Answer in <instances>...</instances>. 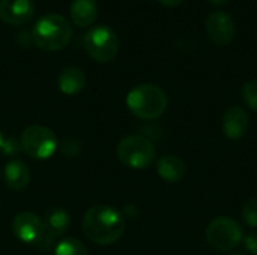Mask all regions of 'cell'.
<instances>
[{
	"instance_id": "6da1fadb",
	"label": "cell",
	"mask_w": 257,
	"mask_h": 255,
	"mask_svg": "<svg viewBox=\"0 0 257 255\" xmlns=\"http://www.w3.org/2000/svg\"><path fill=\"white\" fill-rule=\"evenodd\" d=\"M83 231L98 245H113L125 233V218L111 206H92L84 213Z\"/></svg>"
},
{
	"instance_id": "7a4b0ae2",
	"label": "cell",
	"mask_w": 257,
	"mask_h": 255,
	"mask_svg": "<svg viewBox=\"0 0 257 255\" xmlns=\"http://www.w3.org/2000/svg\"><path fill=\"white\" fill-rule=\"evenodd\" d=\"M72 38V26L69 20L59 14L41 17L33 26L32 39L45 51H59L65 48Z\"/></svg>"
},
{
	"instance_id": "3957f363",
	"label": "cell",
	"mask_w": 257,
	"mask_h": 255,
	"mask_svg": "<svg viewBox=\"0 0 257 255\" xmlns=\"http://www.w3.org/2000/svg\"><path fill=\"white\" fill-rule=\"evenodd\" d=\"M169 99L166 92L157 84L145 83L131 89L126 95L128 110L139 119L152 120L160 117L167 108Z\"/></svg>"
},
{
	"instance_id": "277c9868",
	"label": "cell",
	"mask_w": 257,
	"mask_h": 255,
	"mask_svg": "<svg viewBox=\"0 0 257 255\" xmlns=\"http://www.w3.org/2000/svg\"><path fill=\"white\" fill-rule=\"evenodd\" d=\"M119 161L131 170H145L155 161L157 152L151 140L143 135H128L117 144Z\"/></svg>"
},
{
	"instance_id": "5b68a950",
	"label": "cell",
	"mask_w": 257,
	"mask_h": 255,
	"mask_svg": "<svg viewBox=\"0 0 257 255\" xmlns=\"http://www.w3.org/2000/svg\"><path fill=\"white\" fill-rule=\"evenodd\" d=\"M84 48L93 60L99 63H107L117 56L120 41L117 33L111 27L96 26L86 33Z\"/></svg>"
},
{
	"instance_id": "8992f818",
	"label": "cell",
	"mask_w": 257,
	"mask_h": 255,
	"mask_svg": "<svg viewBox=\"0 0 257 255\" xmlns=\"http://www.w3.org/2000/svg\"><path fill=\"white\" fill-rule=\"evenodd\" d=\"M206 240L214 249L229 252L244 240V230L238 221L229 216H218L206 227Z\"/></svg>"
},
{
	"instance_id": "52a82bcc",
	"label": "cell",
	"mask_w": 257,
	"mask_h": 255,
	"mask_svg": "<svg viewBox=\"0 0 257 255\" xmlns=\"http://www.w3.org/2000/svg\"><path fill=\"white\" fill-rule=\"evenodd\" d=\"M21 149L33 159L45 161L53 156L57 149V137L47 126L32 125L27 126L20 138Z\"/></svg>"
},
{
	"instance_id": "ba28073f",
	"label": "cell",
	"mask_w": 257,
	"mask_h": 255,
	"mask_svg": "<svg viewBox=\"0 0 257 255\" xmlns=\"http://www.w3.org/2000/svg\"><path fill=\"white\" fill-rule=\"evenodd\" d=\"M206 35L215 45H229L236 36V23L224 11H214L206 18Z\"/></svg>"
},
{
	"instance_id": "9c48e42d",
	"label": "cell",
	"mask_w": 257,
	"mask_h": 255,
	"mask_svg": "<svg viewBox=\"0 0 257 255\" xmlns=\"http://www.w3.org/2000/svg\"><path fill=\"white\" fill-rule=\"evenodd\" d=\"M12 231L23 243H39L44 234V224L38 215L21 212L12 221Z\"/></svg>"
},
{
	"instance_id": "30bf717a",
	"label": "cell",
	"mask_w": 257,
	"mask_h": 255,
	"mask_svg": "<svg viewBox=\"0 0 257 255\" xmlns=\"http://www.w3.org/2000/svg\"><path fill=\"white\" fill-rule=\"evenodd\" d=\"M221 128L227 138L241 140L250 128V117L247 110L239 105L227 108L223 114Z\"/></svg>"
},
{
	"instance_id": "8fae6325",
	"label": "cell",
	"mask_w": 257,
	"mask_h": 255,
	"mask_svg": "<svg viewBox=\"0 0 257 255\" xmlns=\"http://www.w3.org/2000/svg\"><path fill=\"white\" fill-rule=\"evenodd\" d=\"M35 12L32 0H0V18L12 26H21L32 20Z\"/></svg>"
},
{
	"instance_id": "7c38bea8",
	"label": "cell",
	"mask_w": 257,
	"mask_h": 255,
	"mask_svg": "<svg viewBox=\"0 0 257 255\" xmlns=\"http://www.w3.org/2000/svg\"><path fill=\"white\" fill-rule=\"evenodd\" d=\"M69 225H71V216L66 210L51 209L47 213L45 224H44V234L39 242H44L45 246H50V242L54 237L65 234L69 230Z\"/></svg>"
},
{
	"instance_id": "4fadbf2b",
	"label": "cell",
	"mask_w": 257,
	"mask_h": 255,
	"mask_svg": "<svg viewBox=\"0 0 257 255\" xmlns=\"http://www.w3.org/2000/svg\"><path fill=\"white\" fill-rule=\"evenodd\" d=\"M157 171L163 180H166L169 183H179L187 174V165L179 156L166 155L158 159Z\"/></svg>"
},
{
	"instance_id": "5bb4252c",
	"label": "cell",
	"mask_w": 257,
	"mask_h": 255,
	"mask_svg": "<svg viewBox=\"0 0 257 255\" xmlns=\"http://www.w3.org/2000/svg\"><path fill=\"white\" fill-rule=\"evenodd\" d=\"M57 87L65 95H77L86 87V75L77 66H66L57 77Z\"/></svg>"
},
{
	"instance_id": "9a60e30c",
	"label": "cell",
	"mask_w": 257,
	"mask_h": 255,
	"mask_svg": "<svg viewBox=\"0 0 257 255\" xmlns=\"http://www.w3.org/2000/svg\"><path fill=\"white\" fill-rule=\"evenodd\" d=\"M5 182H6L8 188L12 191L26 189L30 182L29 167L20 159L9 161L5 167Z\"/></svg>"
},
{
	"instance_id": "2e32d148",
	"label": "cell",
	"mask_w": 257,
	"mask_h": 255,
	"mask_svg": "<svg viewBox=\"0 0 257 255\" xmlns=\"http://www.w3.org/2000/svg\"><path fill=\"white\" fill-rule=\"evenodd\" d=\"M69 14L78 27H89L98 18V5L95 0H72Z\"/></svg>"
},
{
	"instance_id": "e0dca14e",
	"label": "cell",
	"mask_w": 257,
	"mask_h": 255,
	"mask_svg": "<svg viewBox=\"0 0 257 255\" xmlns=\"http://www.w3.org/2000/svg\"><path fill=\"white\" fill-rule=\"evenodd\" d=\"M54 255H87V251L78 239L66 237L56 245Z\"/></svg>"
},
{
	"instance_id": "ac0fdd59",
	"label": "cell",
	"mask_w": 257,
	"mask_h": 255,
	"mask_svg": "<svg viewBox=\"0 0 257 255\" xmlns=\"http://www.w3.org/2000/svg\"><path fill=\"white\" fill-rule=\"evenodd\" d=\"M241 96L245 102V105L256 111L257 113V81L256 80H251V81H247L242 89H241Z\"/></svg>"
},
{
	"instance_id": "d6986e66",
	"label": "cell",
	"mask_w": 257,
	"mask_h": 255,
	"mask_svg": "<svg viewBox=\"0 0 257 255\" xmlns=\"http://www.w3.org/2000/svg\"><path fill=\"white\" fill-rule=\"evenodd\" d=\"M242 219L248 227L257 228V198H251L250 201L244 204Z\"/></svg>"
},
{
	"instance_id": "ffe728a7",
	"label": "cell",
	"mask_w": 257,
	"mask_h": 255,
	"mask_svg": "<svg viewBox=\"0 0 257 255\" xmlns=\"http://www.w3.org/2000/svg\"><path fill=\"white\" fill-rule=\"evenodd\" d=\"M80 143L77 141V140H74V138H66V140H63V143H62V146H60V150H62V153L65 155V156H68V158H74L78 152H80Z\"/></svg>"
},
{
	"instance_id": "44dd1931",
	"label": "cell",
	"mask_w": 257,
	"mask_h": 255,
	"mask_svg": "<svg viewBox=\"0 0 257 255\" xmlns=\"http://www.w3.org/2000/svg\"><path fill=\"white\" fill-rule=\"evenodd\" d=\"M244 248L251 255H257V231L248 233L247 236H244Z\"/></svg>"
},
{
	"instance_id": "7402d4cb",
	"label": "cell",
	"mask_w": 257,
	"mask_h": 255,
	"mask_svg": "<svg viewBox=\"0 0 257 255\" xmlns=\"http://www.w3.org/2000/svg\"><path fill=\"white\" fill-rule=\"evenodd\" d=\"M157 2L161 3L166 8H176V6H179V5L184 3V0H157Z\"/></svg>"
},
{
	"instance_id": "603a6c76",
	"label": "cell",
	"mask_w": 257,
	"mask_h": 255,
	"mask_svg": "<svg viewBox=\"0 0 257 255\" xmlns=\"http://www.w3.org/2000/svg\"><path fill=\"white\" fill-rule=\"evenodd\" d=\"M211 3H214V5H217V6H223V5H227L230 0H209Z\"/></svg>"
},
{
	"instance_id": "cb8c5ba5",
	"label": "cell",
	"mask_w": 257,
	"mask_h": 255,
	"mask_svg": "<svg viewBox=\"0 0 257 255\" xmlns=\"http://www.w3.org/2000/svg\"><path fill=\"white\" fill-rule=\"evenodd\" d=\"M3 143H5V140H3V135H2V132H0V150H2V147H3Z\"/></svg>"
},
{
	"instance_id": "d4e9b609",
	"label": "cell",
	"mask_w": 257,
	"mask_h": 255,
	"mask_svg": "<svg viewBox=\"0 0 257 255\" xmlns=\"http://www.w3.org/2000/svg\"><path fill=\"white\" fill-rule=\"evenodd\" d=\"M227 255H244V254H241V252H233V254H227Z\"/></svg>"
}]
</instances>
